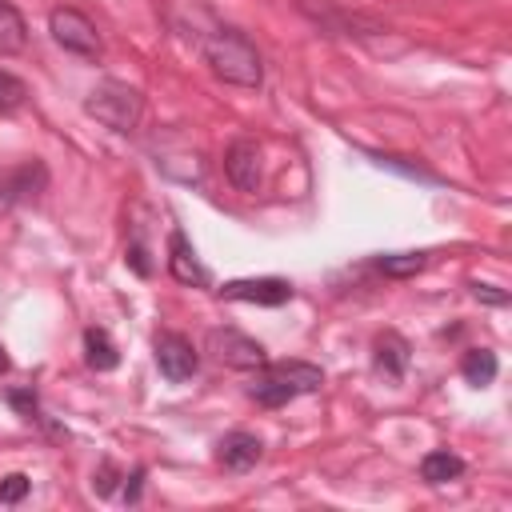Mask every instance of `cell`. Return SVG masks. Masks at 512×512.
Here are the masks:
<instances>
[{"label":"cell","instance_id":"cell-1","mask_svg":"<svg viewBox=\"0 0 512 512\" xmlns=\"http://www.w3.org/2000/svg\"><path fill=\"white\" fill-rule=\"evenodd\" d=\"M204 60L224 84H236V88L264 84V60L240 28H212V36L204 40Z\"/></svg>","mask_w":512,"mask_h":512},{"label":"cell","instance_id":"cell-2","mask_svg":"<svg viewBox=\"0 0 512 512\" xmlns=\"http://www.w3.org/2000/svg\"><path fill=\"white\" fill-rule=\"evenodd\" d=\"M324 384V372L308 360H276V364H260L252 368V380H248V396L260 404V408H284L288 400L304 396V392H316Z\"/></svg>","mask_w":512,"mask_h":512},{"label":"cell","instance_id":"cell-3","mask_svg":"<svg viewBox=\"0 0 512 512\" xmlns=\"http://www.w3.org/2000/svg\"><path fill=\"white\" fill-rule=\"evenodd\" d=\"M84 112L96 124L112 128V132H132L136 120H140V92L128 88V84H120V80H104V84H96L88 92Z\"/></svg>","mask_w":512,"mask_h":512},{"label":"cell","instance_id":"cell-4","mask_svg":"<svg viewBox=\"0 0 512 512\" xmlns=\"http://www.w3.org/2000/svg\"><path fill=\"white\" fill-rule=\"evenodd\" d=\"M48 32H52V40H56L64 52H72V56H84V60H96V56H100V32H96V24H92L84 12H76V8H52V12H48Z\"/></svg>","mask_w":512,"mask_h":512},{"label":"cell","instance_id":"cell-5","mask_svg":"<svg viewBox=\"0 0 512 512\" xmlns=\"http://www.w3.org/2000/svg\"><path fill=\"white\" fill-rule=\"evenodd\" d=\"M152 352H156V368H160V376L172 380V384L192 380L196 368H200V352H196L192 340L180 336V332H160V336L152 340Z\"/></svg>","mask_w":512,"mask_h":512},{"label":"cell","instance_id":"cell-6","mask_svg":"<svg viewBox=\"0 0 512 512\" xmlns=\"http://www.w3.org/2000/svg\"><path fill=\"white\" fill-rule=\"evenodd\" d=\"M208 348H212V356H216L220 364H228V368H244V372L260 368V364L268 360L264 344L252 340V336H244L240 328H212V332H208Z\"/></svg>","mask_w":512,"mask_h":512},{"label":"cell","instance_id":"cell-7","mask_svg":"<svg viewBox=\"0 0 512 512\" xmlns=\"http://www.w3.org/2000/svg\"><path fill=\"white\" fill-rule=\"evenodd\" d=\"M224 176H228L240 192H260V184H264V156H260V144L248 140V136L232 140L228 152H224Z\"/></svg>","mask_w":512,"mask_h":512},{"label":"cell","instance_id":"cell-8","mask_svg":"<svg viewBox=\"0 0 512 512\" xmlns=\"http://www.w3.org/2000/svg\"><path fill=\"white\" fill-rule=\"evenodd\" d=\"M224 300H244V304H264V308H280L292 300V284L280 276H252V280H228L220 288Z\"/></svg>","mask_w":512,"mask_h":512},{"label":"cell","instance_id":"cell-9","mask_svg":"<svg viewBox=\"0 0 512 512\" xmlns=\"http://www.w3.org/2000/svg\"><path fill=\"white\" fill-rule=\"evenodd\" d=\"M168 272H172V280L192 284V288H208L212 284L208 268L196 260V252H192V244H188V236L180 228L168 232Z\"/></svg>","mask_w":512,"mask_h":512},{"label":"cell","instance_id":"cell-10","mask_svg":"<svg viewBox=\"0 0 512 512\" xmlns=\"http://www.w3.org/2000/svg\"><path fill=\"white\" fill-rule=\"evenodd\" d=\"M260 456H264V440H260L256 432H244V428H232V432L216 444V460H220V468H228V472H248V468H256Z\"/></svg>","mask_w":512,"mask_h":512},{"label":"cell","instance_id":"cell-11","mask_svg":"<svg viewBox=\"0 0 512 512\" xmlns=\"http://www.w3.org/2000/svg\"><path fill=\"white\" fill-rule=\"evenodd\" d=\"M408 340L400 336V332H380L376 336V344H372V364H376V372L384 376V380H392V384H400L404 380V372H408Z\"/></svg>","mask_w":512,"mask_h":512},{"label":"cell","instance_id":"cell-12","mask_svg":"<svg viewBox=\"0 0 512 512\" xmlns=\"http://www.w3.org/2000/svg\"><path fill=\"white\" fill-rule=\"evenodd\" d=\"M464 476V460L448 448H432L420 456V480L424 484H448V480H460Z\"/></svg>","mask_w":512,"mask_h":512},{"label":"cell","instance_id":"cell-13","mask_svg":"<svg viewBox=\"0 0 512 512\" xmlns=\"http://www.w3.org/2000/svg\"><path fill=\"white\" fill-rule=\"evenodd\" d=\"M84 360L92 372H112L120 364V352L104 328H84Z\"/></svg>","mask_w":512,"mask_h":512},{"label":"cell","instance_id":"cell-14","mask_svg":"<svg viewBox=\"0 0 512 512\" xmlns=\"http://www.w3.org/2000/svg\"><path fill=\"white\" fill-rule=\"evenodd\" d=\"M496 372H500V360H496L492 348H468L464 360H460V376H464L472 388H488V384L496 380Z\"/></svg>","mask_w":512,"mask_h":512},{"label":"cell","instance_id":"cell-15","mask_svg":"<svg viewBox=\"0 0 512 512\" xmlns=\"http://www.w3.org/2000/svg\"><path fill=\"white\" fill-rule=\"evenodd\" d=\"M24 40H28V24H24V16H20L8 0H0V56L20 52Z\"/></svg>","mask_w":512,"mask_h":512},{"label":"cell","instance_id":"cell-16","mask_svg":"<svg viewBox=\"0 0 512 512\" xmlns=\"http://www.w3.org/2000/svg\"><path fill=\"white\" fill-rule=\"evenodd\" d=\"M44 184H48V172H44L40 160H28V164H20V168L8 176V192H12V200H28V196H36Z\"/></svg>","mask_w":512,"mask_h":512},{"label":"cell","instance_id":"cell-17","mask_svg":"<svg viewBox=\"0 0 512 512\" xmlns=\"http://www.w3.org/2000/svg\"><path fill=\"white\" fill-rule=\"evenodd\" d=\"M424 264H428L424 252H392V256H376V268H380L384 276H392V280H408V276L424 272Z\"/></svg>","mask_w":512,"mask_h":512},{"label":"cell","instance_id":"cell-18","mask_svg":"<svg viewBox=\"0 0 512 512\" xmlns=\"http://www.w3.org/2000/svg\"><path fill=\"white\" fill-rule=\"evenodd\" d=\"M24 96H28V88H24V80L0 68V116H8V112H16V108L24 104Z\"/></svg>","mask_w":512,"mask_h":512},{"label":"cell","instance_id":"cell-19","mask_svg":"<svg viewBox=\"0 0 512 512\" xmlns=\"http://www.w3.org/2000/svg\"><path fill=\"white\" fill-rule=\"evenodd\" d=\"M28 488H32V480H28L24 472L0 476V504H20V500L28 496Z\"/></svg>","mask_w":512,"mask_h":512},{"label":"cell","instance_id":"cell-20","mask_svg":"<svg viewBox=\"0 0 512 512\" xmlns=\"http://www.w3.org/2000/svg\"><path fill=\"white\" fill-rule=\"evenodd\" d=\"M8 404H12L24 420H44V416H40V400H36V392H28V388H12V392H8Z\"/></svg>","mask_w":512,"mask_h":512},{"label":"cell","instance_id":"cell-21","mask_svg":"<svg viewBox=\"0 0 512 512\" xmlns=\"http://www.w3.org/2000/svg\"><path fill=\"white\" fill-rule=\"evenodd\" d=\"M124 260H128V268H132L136 276H152V260H148V248H144L140 240L128 244V256H124Z\"/></svg>","mask_w":512,"mask_h":512},{"label":"cell","instance_id":"cell-22","mask_svg":"<svg viewBox=\"0 0 512 512\" xmlns=\"http://www.w3.org/2000/svg\"><path fill=\"white\" fill-rule=\"evenodd\" d=\"M468 288H472V296L484 300V304H508V292H500L496 284H480V280H472Z\"/></svg>","mask_w":512,"mask_h":512},{"label":"cell","instance_id":"cell-23","mask_svg":"<svg viewBox=\"0 0 512 512\" xmlns=\"http://www.w3.org/2000/svg\"><path fill=\"white\" fill-rule=\"evenodd\" d=\"M92 484H96V492H100V496H108V492H112V484H116V468H112V460H104V464H100V476H96Z\"/></svg>","mask_w":512,"mask_h":512},{"label":"cell","instance_id":"cell-24","mask_svg":"<svg viewBox=\"0 0 512 512\" xmlns=\"http://www.w3.org/2000/svg\"><path fill=\"white\" fill-rule=\"evenodd\" d=\"M128 484H124V500L128 504H136L140 500V488H144V468H132V476H124Z\"/></svg>","mask_w":512,"mask_h":512},{"label":"cell","instance_id":"cell-25","mask_svg":"<svg viewBox=\"0 0 512 512\" xmlns=\"http://www.w3.org/2000/svg\"><path fill=\"white\" fill-rule=\"evenodd\" d=\"M12 368V360H8V352H4V344H0V376Z\"/></svg>","mask_w":512,"mask_h":512}]
</instances>
